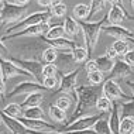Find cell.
Masks as SVG:
<instances>
[{
    "label": "cell",
    "instance_id": "6da1fadb",
    "mask_svg": "<svg viewBox=\"0 0 134 134\" xmlns=\"http://www.w3.org/2000/svg\"><path fill=\"white\" fill-rule=\"evenodd\" d=\"M102 88L92 85H79L76 86V104L72 111V116L69 119V123L75 121L76 119L82 116H88L93 109H96L97 99L102 96ZM68 123V124H69Z\"/></svg>",
    "mask_w": 134,
    "mask_h": 134
},
{
    "label": "cell",
    "instance_id": "7a4b0ae2",
    "mask_svg": "<svg viewBox=\"0 0 134 134\" xmlns=\"http://www.w3.org/2000/svg\"><path fill=\"white\" fill-rule=\"evenodd\" d=\"M48 47L49 45L45 42L44 37H32L28 41L23 42L20 47H17V52L20 54L21 59H31L42 62V54Z\"/></svg>",
    "mask_w": 134,
    "mask_h": 134
},
{
    "label": "cell",
    "instance_id": "3957f363",
    "mask_svg": "<svg viewBox=\"0 0 134 134\" xmlns=\"http://www.w3.org/2000/svg\"><path fill=\"white\" fill-rule=\"evenodd\" d=\"M106 23H107V14L106 17H103L99 21H79V26H81V30L83 34V40H85V44L89 54L96 48L100 38L102 28Z\"/></svg>",
    "mask_w": 134,
    "mask_h": 134
},
{
    "label": "cell",
    "instance_id": "277c9868",
    "mask_svg": "<svg viewBox=\"0 0 134 134\" xmlns=\"http://www.w3.org/2000/svg\"><path fill=\"white\" fill-rule=\"evenodd\" d=\"M27 7L26 6H19L14 3L4 2L0 9V21H2V28L4 30V27H12L14 24H17L20 20H23L26 17Z\"/></svg>",
    "mask_w": 134,
    "mask_h": 134
},
{
    "label": "cell",
    "instance_id": "5b68a950",
    "mask_svg": "<svg viewBox=\"0 0 134 134\" xmlns=\"http://www.w3.org/2000/svg\"><path fill=\"white\" fill-rule=\"evenodd\" d=\"M52 17V14L49 10H44V12H35L30 14V16H26L21 21H19L17 24L9 27L7 30L4 31V35H9V34H14V32H19V31H23L28 27H32V26H37V24H41V23H48L49 19Z\"/></svg>",
    "mask_w": 134,
    "mask_h": 134
},
{
    "label": "cell",
    "instance_id": "8992f818",
    "mask_svg": "<svg viewBox=\"0 0 134 134\" xmlns=\"http://www.w3.org/2000/svg\"><path fill=\"white\" fill-rule=\"evenodd\" d=\"M82 68H76L75 71L68 72V74H58L59 76V88L57 89L58 93H68V95H72L75 99H78L76 96V82L79 78V74H81Z\"/></svg>",
    "mask_w": 134,
    "mask_h": 134
},
{
    "label": "cell",
    "instance_id": "52a82bcc",
    "mask_svg": "<svg viewBox=\"0 0 134 134\" xmlns=\"http://www.w3.org/2000/svg\"><path fill=\"white\" fill-rule=\"evenodd\" d=\"M9 59L12 61L16 66H19L20 69H23L24 72L30 74L37 82L42 83V81H44V78H42V69H44V65H42V62L31 61V59H21V58H14V57H10Z\"/></svg>",
    "mask_w": 134,
    "mask_h": 134
},
{
    "label": "cell",
    "instance_id": "ba28073f",
    "mask_svg": "<svg viewBox=\"0 0 134 134\" xmlns=\"http://www.w3.org/2000/svg\"><path fill=\"white\" fill-rule=\"evenodd\" d=\"M51 30V26L48 23H41L37 24V26L28 27L23 31L14 32V34H9V35H3L2 40L3 41H7V40H13V38H20V37H45L48 34V31Z\"/></svg>",
    "mask_w": 134,
    "mask_h": 134
},
{
    "label": "cell",
    "instance_id": "9c48e42d",
    "mask_svg": "<svg viewBox=\"0 0 134 134\" xmlns=\"http://www.w3.org/2000/svg\"><path fill=\"white\" fill-rule=\"evenodd\" d=\"M104 113L102 114H88V116H82V117L76 119L75 121L66 124L65 127L61 130V133H68V131H78V130H90L93 129L95 123L102 117Z\"/></svg>",
    "mask_w": 134,
    "mask_h": 134
},
{
    "label": "cell",
    "instance_id": "30bf717a",
    "mask_svg": "<svg viewBox=\"0 0 134 134\" xmlns=\"http://www.w3.org/2000/svg\"><path fill=\"white\" fill-rule=\"evenodd\" d=\"M0 72H2V76L4 81H9V79L16 78V76H23L26 79L35 81L30 74H27V72H24L23 69H20V68L16 66L10 59H6V58H3V57H0Z\"/></svg>",
    "mask_w": 134,
    "mask_h": 134
},
{
    "label": "cell",
    "instance_id": "8fae6325",
    "mask_svg": "<svg viewBox=\"0 0 134 134\" xmlns=\"http://www.w3.org/2000/svg\"><path fill=\"white\" fill-rule=\"evenodd\" d=\"M45 88L42 86V83H40L37 81H23L17 85H14L12 90L9 92V97H16L20 95H31L35 92H44Z\"/></svg>",
    "mask_w": 134,
    "mask_h": 134
},
{
    "label": "cell",
    "instance_id": "7c38bea8",
    "mask_svg": "<svg viewBox=\"0 0 134 134\" xmlns=\"http://www.w3.org/2000/svg\"><path fill=\"white\" fill-rule=\"evenodd\" d=\"M102 93H103V96H106L109 100H111V102H117V100H120V99H126V100L133 99L131 96L126 95V93L123 92L120 85L116 81H113V79L104 81L103 88H102Z\"/></svg>",
    "mask_w": 134,
    "mask_h": 134
},
{
    "label": "cell",
    "instance_id": "4fadbf2b",
    "mask_svg": "<svg viewBox=\"0 0 134 134\" xmlns=\"http://www.w3.org/2000/svg\"><path fill=\"white\" fill-rule=\"evenodd\" d=\"M0 117H2L4 126L9 129V131L12 134H31V131L19 120V119L10 117V116H7L3 110H0Z\"/></svg>",
    "mask_w": 134,
    "mask_h": 134
},
{
    "label": "cell",
    "instance_id": "5bb4252c",
    "mask_svg": "<svg viewBox=\"0 0 134 134\" xmlns=\"http://www.w3.org/2000/svg\"><path fill=\"white\" fill-rule=\"evenodd\" d=\"M55 65L58 68V71L61 72V74H68V72H72L75 71V62L74 59V55H72V52H68V51H61L58 54V58L55 61Z\"/></svg>",
    "mask_w": 134,
    "mask_h": 134
},
{
    "label": "cell",
    "instance_id": "9a60e30c",
    "mask_svg": "<svg viewBox=\"0 0 134 134\" xmlns=\"http://www.w3.org/2000/svg\"><path fill=\"white\" fill-rule=\"evenodd\" d=\"M19 120L23 123L30 131H35V133H48V131H58L57 127L54 124H49L45 120H30V119H24L20 117Z\"/></svg>",
    "mask_w": 134,
    "mask_h": 134
},
{
    "label": "cell",
    "instance_id": "2e32d148",
    "mask_svg": "<svg viewBox=\"0 0 134 134\" xmlns=\"http://www.w3.org/2000/svg\"><path fill=\"white\" fill-rule=\"evenodd\" d=\"M133 75V69L131 66L126 62L124 59H116L114 65H113V69L110 72V78L109 79H113V81H117V79H126L127 76H131Z\"/></svg>",
    "mask_w": 134,
    "mask_h": 134
},
{
    "label": "cell",
    "instance_id": "e0dca14e",
    "mask_svg": "<svg viewBox=\"0 0 134 134\" xmlns=\"http://www.w3.org/2000/svg\"><path fill=\"white\" fill-rule=\"evenodd\" d=\"M126 19H130V14L123 6H110V10L107 13V23L110 26H121Z\"/></svg>",
    "mask_w": 134,
    "mask_h": 134
},
{
    "label": "cell",
    "instance_id": "ac0fdd59",
    "mask_svg": "<svg viewBox=\"0 0 134 134\" xmlns=\"http://www.w3.org/2000/svg\"><path fill=\"white\" fill-rule=\"evenodd\" d=\"M102 31H104L107 35H111L116 40H123V41H127V40L133 38V32L129 28L123 27V26H103Z\"/></svg>",
    "mask_w": 134,
    "mask_h": 134
},
{
    "label": "cell",
    "instance_id": "d6986e66",
    "mask_svg": "<svg viewBox=\"0 0 134 134\" xmlns=\"http://www.w3.org/2000/svg\"><path fill=\"white\" fill-rule=\"evenodd\" d=\"M120 123L121 117L120 111H119V103L113 102V107H111V111L109 114V126H110L111 134H120Z\"/></svg>",
    "mask_w": 134,
    "mask_h": 134
},
{
    "label": "cell",
    "instance_id": "ffe728a7",
    "mask_svg": "<svg viewBox=\"0 0 134 134\" xmlns=\"http://www.w3.org/2000/svg\"><path fill=\"white\" fill-rule=\"evenodd\" d=\"M64 28H65V35H66L68 38H71V40L76 38L82 32L81 26H79V21L75 20L74 17H66V19H65Z\"/></svg>",
    "mask_w": 134,
    "mask_h": 134
},
{
    "label": "cell",
    "instance_id": "44dd1931",
    "mask_svg": "<svg viewBox=\"0 0 134 134\" xmlns=\"http://www.w3.org/2000/svg\"><path fill=\"white\" fill-rule=\"evenodd\" d=\"M44 100V93L42 92H35V93H31V95H27V97L23 100L21 107L23 109H28V107H35V106H40Z\"/></svg>",
    "mask_w": 134,
    "mask_h": 134
},
{
    "label": "cell",
    "instance_id": "7402d4cb",
    "mask_svg": "<svg viewBox=\"0 0 134 134\" xmlns=\"http://www.w3.org/2000/svg\"><path fill=\"white\" fill-rule=\"evenodd\" d=\"M48 116L51 117V120H54L55 123H65L66 126V120H68V116L66 111H64L62 109H59L55 104H51L48 107Z\"/></svg>",
    "mask_w": 134,
    "mask_h": 134
},
{
    "label": "cell",
    "instance_id": "603a6c76",
    "mask_svg": "<svg viewBox=\"0 0 134 134\" xmlns=\"http://www.w3.org/2000/svg\"><path fill=\"white\" fill-rule=\"evenodd\" d=\"M74 100L76 102V99H75L72 95H68V93H59V96H58L57 100H55V106L62 109L64 111H66V110H69V109L72 107Z\"/></svg>",
    "mask_w": 134,
    "mask_h": 134
},
{
    "label": "cell",
    "instance_id": "cb8c5ba5",
    "mask_svg": "<svg viewBox=\"0 0 134 134\" xmlns=\"http://www.w3.org/2000/svg\"><path fill=\"white\" fill-rule=\"evenodd\" d=\"M119 111H120V117H133L134 119V97L130 100L119 103Z\"/></svg>",
    "mask_w": 134,
    "mask_h": 134
},
{
    "label": "cell",
    "instance_id": "d4e9b609",
    "mask_svg": "<svg viewBox=\"0 0 134 134\" xmlns=\"http://www.w3.org/2000/svg\"><path fill=\"white\" fill-rule=\"evenodd\" d=\"M23 117L24 119H30V120H44V110H42L41 106L24 109Z\"/></svg>",
    "mask_w": 134,
    "mask_h": 134
},
{
    "label": "cell",
    "instance_id": "484cf974",
    "mask_svg": "<svg viewBox=\"0 0 134 134\" xmlns=\"http://www.w3.org/2000/svg\"><path fill=\"white\" fill-rule=\"evenodd\" d=\"M93 131H95L96 134H111L110 126H109V117H106V114H103L102 117L95 123Z\"/></svg>",
    "mask_w": 134,
    "mask_h": 134
},
{
    "label": "cell",
    "instance_id": "4316f807",
    "mask_svg": "<svg viewBox=\"0 0 134 134\" xmlns=\"http://www.w3.org/2000/svg\"><path fill=\"white\" fill-rule=\"evenodd\" d=\"M95 61H96L97 68H99V71L102 72V74H104V72H111V69H113L114 59H110V58L106 57V55L97 57Z\"/></svg>",
    "mask_w": 134,
    "mask_h": 134
},
{
    "label": "cell",
    "instance_id": "83f0119b",
    "mask_svg": "<svg viewBox=\"0 0 134 134\" xmlns=\"http://www.w3.org/2000/svg\"><path fill=\"white\" fill-rule=\"evenodd\" d=\"M3 111L13 119H20V117H23L24 109L21 107V104H19V103H9L4 109H3Z\"/></svg>",
    "mask_w": 134,
    "mask_h": 134
},
{
    "label": "cell",
    "instance_id": "f1b7e54d",
    "mask_svg": "<svg viewBox=\"0 0 134 134\" xmlns=\"http://www.w3.org/2000/svg\"><path fill=\"white\" fill-rule=\"evenodd\" d=\"M89 12H90V7L88 4L78 3V4L74 6V17H76L78 21H83L85 19H88Z\"/></svg>",
    "mask_w": 134,
    "mask_h": 134
},
{
    "label": "cell",
    "instance_id": "f546056e",
    "mask_svg": "<svg viewBox=\"0 0 134 134\" xmlns=\"http://www.w3.org/2000/svg\"><path fill=\"white\" fill-rule=\"evenodd\" d=\"M106 0H92L90 2V12H89V17H88V21H90L96 14H99L100 12H103L104 6H106Z\"/></svg>",
    "mask_w": 134,
    "mask_h": 134
},
{
    "label": "cell",
    "instance_id": "4dcf8cb0",
    "mask_svg": "<svg viewBox=\"0 0 134 134\" xmlns=\"http://www.w3.org/2000/svg\"><path fill=\"white\" fill-rule=\"evenodd\" d=\"M111 107H113V102L111 100H109L106 96H100L99 99H97V103H96V110H99L100 113H110L111 111Z\"/></svg>",
    "mask_w": 134,
    "mask_h": 134
},
{
    "label": "cell",
    "instance_id": "1f68e13d",
    "mask_svg": "<svg viewBox=\"0 0 134 134\" xmlns=\"http://www.w3.org/2000/svg\"><path fill=\"white\" fill-rule=\"evenodd\" d=\"M72 55H74V59L76 64H82L85 62L86 59L89 58V51L88 48H82V47H75L74 51H72Z\"/></svg>",
    "mask_w": 134,
    "mask_h": 134
},
{
    "label": "cell",
    "instance_id": "d6a6232c",
    "mask_svg": "<svg viewBox=\"0 0 134 134\" xmlns=\"http://www.w3.org/2000/svg\"><path fill=\"white\" fill-rule=\"evenodd\" d=\"M111 47H113V49L116 51V54H117V57H124L130 49L129 41H123V40H116Z\"/></svg>",
    "mask_w": 134,
    "mask_h": 134
},
{
    "label": "cell",
    "instance_id": "836d02e7",
    "mask_svg": "<svg viewBox=\"0 0 134 134\" xmlns=\"http://www.w3.org/2000/svg\"><path fill=\"white\" fill-rule=\"evenodd\" d=\"M134 133V119L124 117L120 123V134H133Z\"/></svg>",
    "mask_w": 134,
    "mask_h": 134
},
{
    "label": "cell",
    "instance_id": "e575fe53",
    "mask_svg": "<svg viewBox=\"0 0 134 134\" xmlns=\"http://www.w3.org/2000/svg\"><path fill=\"white\" fill-rule=\"evenodd\" d=\"M65 37V28L64 26H52L48 34L45 35L47 40H59Z\"/></svg>",
    "mask_w": 134,
    "mask_h": 134
},
{
    "label": "cell",
    "instance_id": "d590c367",
    "mask_svg": "<svg viewBox=\"0 0 134 134\" xmlns=\"http://www.w3.org/2000/svg\"><path fill=\"white\" fill-rule=\"evenodd\" d=\"M57 58H58V49L52 48V47H48L42 54V61L45 64H55Z\"/></svg>",
    "mask_w": 134,
    "mask_h": 134
},
{
    "label": "cell",
    "instance_id": "8d00e7d4",
    "mask_svg": "<svg viewBox=\"0 0 134 134\" xmlns=\"http://www.w3.org/2000/svg\"><path fill=\"white\" fill-rule=\"evenodd\" d=\"M88 82H89V85H92V86H99L100 83L104 82V76L100 71L90 72V74H88Z\"/></svg>",
    "mask_w": 134,
    "mask_h": 134
},
{
    "label": "cell",
    "instance_id": "74e56055",
    "mask_svg": "<svg viewBox=\"0 0 134 134\" xmlns=\"http://www.w3.org/2000/svg\"><path fill=\"white\" fill-rule=\"evenodd\" d=\"M48 10L51 12L52 17H57V19H59V17H64L65 14H66V4H64V3L52 4Z\"/></svg>",
    "mask_w": 134,
    "mask_h": 134
},
{
    "label": "cell",
    "instance_id": "f35d334b",
    "mask_svg": "<svg viewBox=\"0 0 134 134\" xmlns=\"http://www.w3.org/2000/svg\"><path fill=\"white\" fill-rule=\"evenodd\" d=\"M59 71H58L57 65L55 64H45L44 65V69H42V78L47 76H58Z\"/></svg>",
    "mask_w": 134,
    "mask_h": 134
},
{
    "label": "cell",
    "instance_id": "ab89813d",
    "mask_svg": "<svg viewBox=\"0 0 134 134\" xmlns=\"http://www.w3.org/2000/svg\"><path fill=\"white\" fill-rule=\"evenodd\" d=\"M58 85V76H47L42 81V86L45 88V90H54V88H57Z\"/></svg>",
    "mask_w": 134,
    "mask_h": 134
},
{
    "label": "cell",
    "instance_id": "60d3db41",
    "mask_svg": "<svg viewBox=\"0 0 134 134\" xmlns=\"http://www.w3.org/2000/svg\"><path fill=\"white\" fill-rule=\"evenodd\" d=\"M85 71L88 72V74H90V72H96V71H99V68H97V64H96V61L95 59H88L85 62Z\"/></svg>",
    "mask_w": 134,
    "mask_h": 134
},
{
    "label": "cell",
    "instance_id": "b9f144b4",
    "mask_svg": "<svg viewBox=\"0 0 134 134\" xmlns=\"http://www.w3.org/2000/svg\"><path fill=\"white\" fill-rule=\"evenodd\" d=\"M123 59H124L126 62L130 65V66H134V47L129 49V52L123 57Z\"/></svg>",
    "mask_w": 134,
    "mask_h": 134
},
{
    "label": "cell",
    "instance_id": "7bdbcfd3",
    "mask_svg": "<svg viewBox=\"0 0 134 134\" xmlns=\"http://www.w3.org/2000/svg\"><path fill=\"white\" fill-rule=\"evenodd\" d=\"M0 57L6 58V59L10 58V51H9V48L4 45V42H3L2 38H0Z\"/></svg>",
    "mask_w": 134,
    "mask_h": 134
},
{
    "label": "cell",
    "instance_id": "ee69618b",
    "mask_svg": "<svg viewBox=\"0 0 134 134\" xmlns=\"http://www.w3.org/2000/svg\"><path fill=\"white\" fill-rule=\"evenodd\" d=\"M4 79L2 76V72H0V100L4 99V92H6V85H4Z\"/></svg>",
    "mask_w": 134,
    "mask_h": 134
},
{
    "label": "cell",
    "instance_id": "f6af8a7d",
    "mask_svg": "<svg viewBox=\"0 0 134 134\" xmlns=\"http://www.w3.org/2000/svg\"><path fill=\"white\" fill-rule=\"evenodd\" d=\"M106 57H109L110 59H114L116 57H117V54H116V51L113 49V47H107L106 48V54H104Z\"/></svg>",
    "mask_w": 134,
    "mask_h": 134
},
{
    "label": "cell",
    "instance_id": "bcb514c9",
    "mask_svg": "<svg viewBox=\"0 0 134 134\" xmlns=\"http://www.w3.org/2000/svg\"><path fill=\"white\" fill-rule=\"evenodd\" d=\"M65 134H96L95 131H93V129L90 130H78V131H68Z\"/></svg>",
    "mask_w": 134,
    "mask_h": 134
},
{
    "label": "cell",
    "instance_id": "7dc6e473",
    "mask_svg": "<svg viewBox=\"0 0 134 134\" xmlns=\"http://www.w3.org/2000/svg\"><path fill=\"white\" fill-rule=\"evenodd\" d=\"M37 3L41 7H51L54 3H52V0H37Z\"/></svg>",
    "mask_w": 134,
    "mask_h": 134
},
{
    "label": "cell",
    "instance_id": "c3c4849f",
    "mask_svg": "<svg viewBox=\"0 0 134 134\" xmlns=\"http://www.w3.org/2000/svg\"><path fill=\"white\" fill-rule=\"evenodd\" d=\"M110 6H123V0H106Z\"/></svg>",
    "mask_w": 134,
    "mask_h": 134
},
{
    "label": "cell",
    "instance_id": "681fc988",
    "mask_svg": "<svg viewBox=\"0 0 134 134\" xmlns=\"http://www.w3.org/2000/svg\"><path fill=\"white\" fill-rule=\"evenodd\" d=\"M30 0H13L14 4H19V6H26Z\"/></svg>",
    "mask_w": 134,
    "mask_h": 134
},
{
    "label": "cell",
    "instance_id": "f907efd6",
    "mask_svg": "<svg viewBox=\"0 0 134 134\" xmlns=\"http://www.w3.org/2000/svg\"><path fill=\"white\" fill-rule=\"evenodd\" d=\"M31 134H65V133H61V131H48V133H35V131H31Z\"/></svg>",
    "mask_w": 134,
    "mask_h": 134
},
{
    "label": "cell",
    "instance_id": "816d5d0a",
    "mask_svg": "<svg viewBox=\"0 0 134 134\" xmlns=\"http://www.w3.org/2000/svg\"><path fill=\"white\" fill-rule=\"evenodd\" d=\"M127 85H129V88L131 89V92H133V95H134V81H127Z\"/></svg>",
    "mask_w": 134,
    "mask_h": 134
},
{
    "label": "cell",
    "instance_id": "f5cc1de1",
    "mask_svg": "<svg viewBox=\"0 0 134 134\" xmlns=\"http://www.w3.org/2000/svg\"><path fill=\"white\" fill-rule=\"evenodd\" d=\"M54 4H58V3H62V0H52Z\"/></svg>",
    "mask_w": 134,
    "mask_h": 134
},
{
    "label": "cell",
    "instance_id": "db71d44e",
    "mask_svg": "<svg viewBox=\"0 0 134 134\" xmlns=\"http://www.w3.org/2000/svg\"><path fill=\"white\" fill-rule=\"evenodd\" d=\"M130 4H131V9L134 10V0H130Z\"/></svg>",
    "mask_w": 134,
    "mask_h": 134
},
{
    "label": "cell",
    "instance_id": "11a10c76",
    "mask_svg": "<svg viewBox=\"0 0 134 134\" xmlns=\"http://www.w3.org/2000/svg\"><path fill=\"white\" fill-rule=\"evenodd\" d=\"M127 41H129V42H133V44H134V37H133V38H130V40H127Z\"/></svg>",
    "mask_w": 134,
    "mask_h": 134
},
{
    "label": "cell",
    "instance_id": "9f6ffc18",
    "mask_svg": "<svg viewBox=\"0 0 134 134\" xmlns=\"http://www.w3.org/2000/svg\"><path fill=\"white\" fill-rule=\"evenodd\" d=\"M0 134H10V133H7V131H2Z\"/></svg>",
    "mask_w": 134,
    "mask_h": 134
},
{
    "label": "cell",
    "instance_id": "6f0895ef",
    "mask_svg": "<svg viewBox=\"0 0 134 134\" xmlns=\"http://www.w3.org/2000/svg\"><path fill=\"white\" fill-rule=\"evenodd\" d=\"M6 2V0H0V3H4Z\"/></svg>",
    "mask_w": 134,
    "mask_h": 134
},
{
    "label": "cell",
    "instance_id": "680465c9",
    "mask_svg": "<svg viewBox=\"0 0 134 134\" xmlns=\"http://www.w3.org/2000/svg\"><path fill=\"white\" fill-rule=\"evenodd\" d=\"M2 121H3V120H2V117H0V124H2Z\"/></svg>",
    "mask_w": 134,
    "mask_h": 134
},
{
    "label": "cell",
    "instance_id": "91938a15",
    "mask_svg": "<svg viewBox=\"0 0 134 134\" xmlns=\"http://www.w3.org/2000/svg\"><path fill=\"white\" fill-rule=\"evenodd\" d=\"M130 19H131V20H134V17H131V16H130Z\"/></svg>",
    "mask_w": 134,
    "mask_h": 134
},
{
    "label": "cell",
    "instance_id": "94428289",
    "mask_svg": "<svg viewBox=\"0 0 134 134\" xmlns=\"http://www.w3.org/2000/svg\"><path fill=\"white\" fill-rule=\"evenodd\" d=\"M133 30H134V26H133Z\"/></svg>",
    "mask_w": 134,
    "mask_h": 134
},
{
    "label": "cell",
    "instance_id": "6125c7cd",
    "mask_svg": "<svg viewBox=\"0 0 134 134\" xmlns=\"http://www.w3.org/2000/svg\"><path fill=\"white\" fill-rule=\"evenodd\" d=\"M133 134H134V133H133Z\"/></svg>",
    "mask_w": 134,
    "mask_h": 134
}]
</instances>
